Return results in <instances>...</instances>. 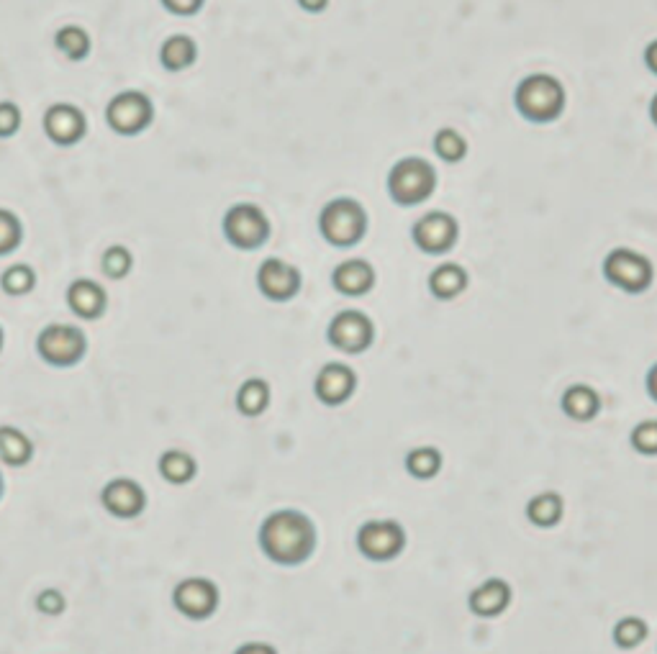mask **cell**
<instances>
[{"label": "cell", "mask_w": 657, "mask_h": 654, "mask_svg": "<svg viewBox=\"0 0 657 654\" xmlns=\"http://www.w3.org/2000/svg\"><path fill=\"white\" fill-rule=\"evenodd\" d=\"M257 547L275 565L298 567L314 557L319 547V531L308 513L280 508L262 519L257 529Z\"/></svg>", "instance_id": "1"}, {"label": "cell", "mask_w": 657, "mask_h": 654, "mask_svg": "<svg viewBox=\"0 0 657 654\" xmlns=\"http://www.w3.org/2000/svg\"><path fill=\"white\" fill-rule=\"evenodd\" d=\"M319 234L337 249H352L367 234V211L360 201L342 195L326 203L319 213Z\"/></svg>", "instance_id": "2"}, {"label": "cell", "mask_w": 657, "mask_h": 654, "mask_svg": "<svg viewBox=\"0 0 657 654\" xmlns=\"http://www.w3.org/2000/svg\"><path fill=\"white\" fill-rule=\"evenodd\" d=\"M514 106L534 124H550L565 108V88L547 72L524 77L514 90Z\"/></svg>", "instance_id": "3"}, {"label": "cell", "mask_w": 657, "mask_h": 654, "mask_svg": "<svg viewBox=\"0 0 657 654\" xmlns=\"http://www.w3.org/2000/svg\"><path fill=\"white\" fill-rule=\"evenodd\" d=\"M437 188V172L421 157H403L388 172V195L403 208L421 206Z\"/></svg>", "instance_id": "4"}, {"label": "cell", "mask_w": 657, "mask_h": 654, "mask_svg": "<svg viewBox=\"0 0 657 654\" xmlns=\"http://www.w3.org/2000/svg\"><path fill=\"white\" fill-rule=\"evenodd\" d=\"M221 231L234 249L255 252L270 242L273 224L257 203H234L226 208L224 218H221Z\"/></svg>", "instance_id": "5"}, {"label": "cell", "mask_w": 657, "mask_h": 654, "mask_svg": "<svg viewBox=\"0 0 657 654\" xmlns=\"http://www.w3.org/2000/svg\"><path fill=\"white\" fill-rule=\"evenodd\" d=\"M36 354L54 370H67L85 360L88 336L72 324H49L36 336Z\"/></svg>", "instance_id": "6"}, {"label": "cell", "mask_w": 657, "mask_h": 654, "mask_svg": "<svg viewBox=\"0 0 657 654\" xmlns=\"http://www.w3.org/2000/svg\"><path fill=\"white\" fill-rule=\"evenodd\" d=\"M106 124L113 134L139 136L154 124V103L144 90H121L108 101Z\"/></svg>", "instance_id": "7"}, {"label": "cell", "mask_w": 657, "mask_h": 654, "mask_svg": "<svg viewBox=\"0 0 657 654\" xmlns=\"http://www.w3.org/2000/svg\"><path fill=\"white\" fill-rule=\"evenodd\" d=\"M604 277L624 293H645L655 280V267L645 254L627 247H616L614 252L606 254Z\"/></svg>", "instance_id": "8"}, {"label": "cell", "mask_w": 657, "mask_h": 654, "mask_svg": "<svg viewBox=\"0 0 657 654\" xmlns=\"http://www.w3.org/2000/svg\"><path fill=\"white\" fill-rule=\"evenodd\" d=\"M357 549L370 562H391L406 549V529L393 519H373L357 529Z\"/></svg>", "instance_id": "9"}, {"label": "cell", "mask_w": 657, "mask_h": 654, "mask_svg": "<svg viewBox=\"0 0 657 654\" xmlns=\"http://www.w3.org/2000/svg\"><path fill=\"white\" fill-rule=\"evenodd\" d=\"M326 342L344 354L367 352L375 342L373 319L357 308H344L326 326Z\"/></svg>", "instance_id": "10"}, {"label": "cell", "mask_w": 657, "mask_h": 654, "mask_svg": "<svg viewBox=\"0 0 657 654\" xmlns=\"http://www.w3.org/2000/svg\"><path fill=\"white\" fill-rule=\"evenodd\" d=\"M219 585L208 578H185L172 590V606L190 621L211 619L219 608Z\"/></svg>", "instance_id": "11"}, {"label": "cell", "mask_w": 657, "mask_h": 654, "mask_svg": "<svg viewBox=\"0 0 657 654\" xmlns=\"http://www.w3.org/2000/svg\"><path fill=\"white\" fill-rule=\"evenodd\" d=\"M44 134L57 147H75L88 136V116L75 103H52L42 118Z\"/></svg>", "instance_id": "12"}, {"label": "cell", "mask_w": 657, "mask_h": 654, "mask_svg": "<svg viewBox=\"0 0 657 654\" xmlns=\"http://www.w3.org/2000/svg\"><path fill=\"white\" fill-rule=\"evenodd\" d=\"M301 270L291 262L280 260V257H267L260 267H257V288L265 295L267 301L273 303H288L301 293Z\"/></svg>", "instance_id": "13"}, {"label": "cell", "mask_w": 657, "mask_h": 654, "mask_svg": "<svg viewBox=\"0 0 657 654\" xmlns=\"http://www.w3.org/2000/svg\"><path fill=\"white\" fill-rule=\"evenodd\" d=\"M460 226L447 211H429L411 229V239L424 254H444L455 247Z\"/></svg>", "instance_id": "14"}, {"label": "cell", "mask_w": 657, "mask_h": 654, "mask_svg": "<svg viewBox=\"0 0 657 654\" xmlns=\"http://www.w3.org/2000/svg\"><path fill=\"white\" fill-rule=\"evenodd\" d=\"M357 390V375L350 365L326 362L314 380V393L326 408L344 406Z\"/></svg>", "instance_id": "15"}, {"label": "cell", "mask_w": 657, "mask_h": 654, "mask_svg": "<svg viewBox=\"0 0 657 654\" xmlns=\"http://www.w3.org/2000/svg\"><path fill=\"white\" fill-rule=\"evenodd\" d=\"M101 506L116 519H137L147 508V493L131 478H113L103 485Z\"/></svg>", "instance_id": "16"}, {"label": "cell", "mask_w": 657, "mask_h": 654, "mask_svg": "<svg viewBox=\"0 0 657 654\" xmlns=\"http://www.w3.org/2000/svg\"><path fill=\"white\" fill-rule=\"evenodd\" d=\"M65 301L77 319L98 321L108 311V293L103 285H98L90 277H77L72 280L65 293Z\"/></svg>", "instance_id": "17"}, {"label": "cell", "mask_w": 657, "mask_h": 654, "mask_svg": "<svg viewBox=\"0 0 657 654\" xmlns=\"http://www.w3.org/2000/svg\"><path fill=\"white\" fill-rule=\"evenodd\" d=\"M514 590L504 578H488L470 593L468 606L480 619H496L511 606Z\"/></svg>", "instance_id": "18"}, {"label": "cell", "mask_w": 657, "mask_h": 654, "mask_svg": "<svg viewBox=\"0 0 657 654\" xmlns=\"http://www.w3.org/2000/svg\"><path fill=\"white\" fill-rule=\"evenodd\" d=\"M375 280H378L375 267L367 260H360V257L344 260L342 265L334 267L332 272L334 290L347 295V298H362V295H367L375 288Z\"/></svg>", "instance_id": "19"}, {"label": "cell", "mask_w": 657, "mask_h": 654, "mask_svg": "<svg viewBox=\"0 0 657 654\" xmlns=\"http://www.w3.org/2000/svg\"><path fill=\"white\" fill-rule=\"evenodd\" d=\"M160 65L167 72H185L196 65L198 59V44L190 34H172L167 36L165 42L160 44V52H157Z\"/></svg>", "instance_id": "20"}, {"label": "cell", "mask_w": 657, "mask_h": 654, "mask_svg": "<svg viewBox=\"0 0 657 654\" xmlns=\"http://www.w3.org/2000/svg\"><path fill=\"white\" fill-rule=\"evenodd\" d=\"M560 408H563L568 419L578 421V424H588L601 411V398H598V393L591 385L578 383L565 390L563 398H560Z\"/></svg>", "instance_id": "21"}, {"label": "cell", "mask_w": 657, "mask_h": 654, "mask_svg": "<svg viewBox=\"0 0 657 654\" xmlns=\"http://www.w3.org/2000/svg\"><path fill=\"white\" fill-rule=\"evenodd\" d=\"M465 288H468V272L455 262H444L429 275V290L437 301H455L457 295L465 293Z\"/></svg>", "instance_id": "22"}, {"label": "cell", "mask_w": 657, "mask_h": 654, "mask_svg": "<svg viewBox=\"0 0 657 654\" xmlns=\"http://www.w3.org/2000/svg\"><path fill=\"white\" fill-rule=\"evenodd\" d=\"M565 513V501L560 493H537L534 498H529L527 503V519L529 524H534L537 529H552V526L560 524Z\"/></svg>", "instance_id": "23"}, {"label": "cell", "mask_w": 657, "mask_h": 654, "mask_svg": "<svg viewBox=\"0 0 657 654\" xmlns=\"http://www.w3.org/2000/svg\"><path fill=\"white\" fill-rule=\"evenodd\" d=\"M54 47L70 62H85L90 52H93V39H90L88 29H83V26L65 24L54 31Z\"/></svg>", "instance_id": "24"}, {"label": "cell", "mask_w": 657, "mask_h": 654, "mask_svg": "<svg viewBox=\"0 0 657 654\" xmlns=\"http://www.w3.org/2000/svg\"><path fill=\"white\" fill-rule=\"evenodd\" d=\"M34 457V442L16 426H0V460L8 467H26Z\"/></svg>", "instance_id": "25"}, {"label": "cell", "mask_w": 657, "mask_h": 654, "mask_svg": "<svg viewBox=\"0 0 657 654\" xmlns=\"http://www.w3.org/2000/svg\"><path fill=\"white\" fill-rule=\"evenodd\" d=\"M157 470H160L165 483L188 485L190 480L196 478L198 465L183 449H167V452L160 454V460H157Z\"/></svg>", "instance_id": "26"}, {"label": "cell", "mask_w": 657, "mask_h": 654, "mask_svg": "<svg viewBox=\"0 0 657 654\" xmlns=\"http://www.w3.org/2000/svg\"><path fill=\"white\" fill-rule=\"evenodd\" d=\"M270 385L267 380L262 378H247L237 390V408L242 416L247 419H255V416H262L270 406Z\"/></svg>", "instance_id": "27"}, {"label": "cell", "mask_w": 657, "mask_h": 654, "mask_svg": "<svg viewBox=\"0 0 657 654\" xmlns=\"http://www.w3.org/2000/svg\"><path fill=\"white\" fill-rule=\"evenodd\" d=\"M406 472L416 480L437 478L444 465V457L437 447H416L406 454Z\"/></svg>", "instance_id": "28"}, {"label": "cell", "mask_w": 657, "mask_h": 654, "mask_svg": "<svg viewBox=\"0 0 657 654\" xmlns=\"http://www.w3.org/2000/svg\"><path fill=\"white\" fill-rule=\"evenodd\" d=\"M434 152L442 162H455L465 160V154H468V142H465V136L460 134L457 129H450V126H444L434 134Z\"/></svg>", "instance_id": "29"}, {"label": "cell", "mask_w": 657, "mask_h": 654, "mask_svg": "<svg viewBox=\"0 0 657 654\" xmlns=\"http://www.w3.org/2000/svg\"><path fill=\"white\" fill-rule=\"evenodd\" d=\"M0 288L3 293L13 295V298H21V295H29L36 288V272L29 265H11L0 272Z\"/></svg>", "instance_id": "30"}, {"label": "cell", "mask_w": 657, "mask_h": 654, "mask_svg": "<svg viewBox=\"0 0 657 654\" xmlns=\"http://www.w3.org/2000/svg\"><path fill=\"white\" fill-rule=\"evenodd\" d=\"M650 634V626L640 616H624L622 621H616L614 626V644L619 649H634L640 647Z\"/></svg>", "instance_id": "31"}, {"label": "cell", "mask_w": 657, "mask_h": 654, "mask_svg": "<svg viewBox=\"0 0 657 654\" xmlns=\"http://www.w3.org/2000/svg\"><path fill=\"white\" fill-rule=\"evenodd\" d=\"M101 270L108 280H124L129 277V272L134 270V254L129 252V247L124 244H113L103 252L101 257Z\"/></svg>", "instance_id": "32"}, {"label": "cell", "mask_w": 657, "mask_h": 654, "mask_svg": "<svg viewBox=\"0 0 657 654\" xmlns=\"http://www.w3.org/2000/svg\"><path fill=\"white\" fill-rule=\"evenodd\" d=\"M24 242V224L11 208L0 206V257L16 252Z\"/></svg>", "instance_id": "33"}, {"label": "cell", "mask_w": 657, "mask_h": 654, "mask_svg": "<svg viewBox=\"0 0 657 654\" xmlns=\"http://www.w3.org/2000/svg\"><path fill=\"white\" fill-rule=\"evenodd\" d=\"M629 442L645 457H657V419H647L634 426Z\"/></svg>", "instance_id": "34"}, {"label": "cell", "mask_w": 657, "mask_h": 654, "mask_svg": "<svg viewBox=\"0 0 657 654\" xmlns=\"http://www.w3.org/2000/svg\"><path fill=\"white\" fill-rule=\"evenodd\" d=\"M21 124H24V113H21V108L11 101H0V139H11V136H16Z\"/></svg>", "instance_id": "35"}, {"label": "cell", "mask_w": 657, "mask_h": 654, "mask_svg": "<svg viewBox=\"0 0 657 654\" xmlns=\"http://www.w3.org/2000/svg\"><path fill=\"white\" fill-rule=\"evenodd\" d=\"M65 608L67 601L57 588H44L42 593L36 596V611L44 613V616H60Z\"/></svg>", "instance_id": "36"}, {"label": "cell", "mask_w": 657, "mask_h": 654, "mask_svg": "<svg viewBox=\"0 0 657 654\" xmlns=\"http://www.w3.org/2000/svg\"><path fill=\"white\" fill-rule=\"evenodd\" d=\"M160 6L165 8L167 13H172V16L190 18L203 11L206 0H160Z\"/></svg>", "instance_id": "37"}, {"label": "cell", "mask_w": 657, "mask_h": 654, "mask_svg": "<svg viewBox=\"0 0 657 654\" xmlns=\"http://www.w3.org/2000/svg\"><path fill=\"white\" fill-rule=\"evenodd\" d=\"M234 654H278V649L267 642H247L242 644V647H237V652Z\"/></svg>", "instance_id": "38"}, {"label": "cell", "mask_w": 657, "mask_h": 654, "mask_svg": "<svg viewBox=\"0 0 657 654\" xmlns=\"http://www.w3.org/2000/svg\"><path fill=\"white\" fill-rule=\"evenodd\" d=\"M298 6L306 13H324L329 8V0H298Z\"/></svg>", "instance_id": "39"}, {"label": "cell", "mask_w": 657, "mask_h": 654, "mask_svg": "<svg viewBox=\"0 0 657 654\" xmlns=\"http://www.w3.org/2000/svg\"><path fill=\"white\" fill-rule=\"evenodd\" d=\"M645 65H647V70L652 72V75H657V39H655V42L647 44V49H645Z\"/></svg>", "instance_id": "40"}, {"label": "cell", "mask_w": 657, "mask_h": 654, "mask_svg": "<svg viewBox=\"0 0 657 654\" xmlns=\"http://www.w3.org/2000/svg\"><path fill=\"white\" fill-rule=\"evenodd\" d=\"M647 393H650L652 401H657V365L647 372Z\"/></svg>", "instance_id": "41"}, {"label": "cell", "mask_w": 657, "mask_h": 654, "mask_svg": "<svg viewBox=\"0 0 657 654\" xmlns=\"http://www.w3.org/2000/svg\"><path fill=\"white\" fill-rule=\"evenodd\" d=\"M650 118L655 121V126H657V95L652 98V103H650Z\"/></svg>", "instance_id": "42"}, {"label": "cell", "mask_w": 657, "mask_h": 654, "mask_svg": "<svg viewBox=\"0 0 657 654\" xmlns=\"http://www.w3.org/2000/svg\"><path fill=\"white\" fill-rule=\"evenodd\" d=\"M3 344H6V331L0 326V352H3Z\"/></svg>", "instance_id": "43"}, {"label": "cell", "mask_w": 657, "mask_h": 654, "mask_svg": "<svg viewBox=\"0 0 657 654\" xmlns=\"http://www.w3.org/2000/svg\"><path fill=\"white\" fill-rule=\"evenodd\" d=\"M3 490H6V480H3V472H0V498H3Z\"/></svg>", "instance_id": "44"}]
</instances>
